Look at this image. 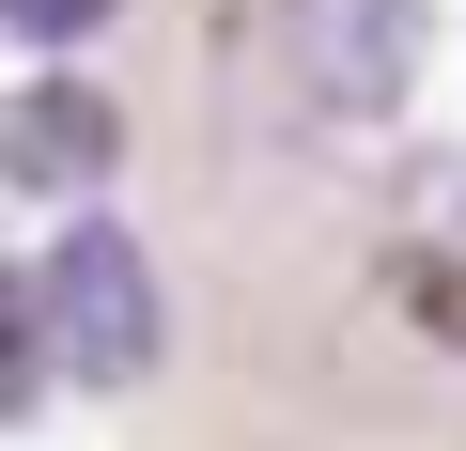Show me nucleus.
<instances>
[{
	"label": "nucleus",
	"instance_id": "1",
	"mask_svg": "<svg viewBox=\"0 0 466 451\" xmlns=\"http://www.w3.org/2000/svg\"><path fill=\"white\" fill-rule=\"evenodd\" d=\"M32 327H47V358H63L78 389H140V374H156L171 312H156V265H140V234H125V218H78V234L47 250Z\"/></svg>",
	"mask_w": 466,
	"mask_h": 451
},
{
	"label": "nucleus",
	"instance_id": "2",
	"mask_svg": "<svg viewBox=\"0 0 466 451\" xmlns=\"http://www.w3.org/2000/svg\"><path fill=\"white\" fill-rule=\"evenodd\" d=\"M265 47H280L311 125H389L420 94V0H280Z\"/></svg>",
	"mask_w": 466,
	"mask_h": 451
},
{
	"label": "nucleus",
	"instance_id": "3",
	"mask_svg": "<svg viewBox=\"0 0 466 451\" xmlns=\"http://www.w3.org/2000/svg\"><path fill=\"white\" fill-rule=\"evenodd\" d=\"M109 156H125V109H109L94 78H16V94H0V187L78 202Z\"/></svg>",
	"mask_w": 466,
	"mask_h": 451
},
{
	"label": "nucleus",
	"instance_id": "4",
	"mask_svg": "<svg viewBox=\"0 0 466 451\" xmlns=\"http://www.w3.org/2000/svg\"><path fill=\"white\" fill-rule=\"evenodd\" d=\"M47 389V327H32V281H0V420H32Z\"/></svg>",
	"mask_w": 466,
	"mask_h": 451
},
{
	"label": "nucleus",
	"instance_id": "5",
	"mask_svg": "<svg viewBox=\"0 0 466 451\" xmlns=\"http://www.w3.org/2000/svg\"><path fill=\"white\" fill-rule=\"evenodd\" d=\"M125 0H0V47H94Z\"/></svg>",
	"mask_w": 466,
	"mask_h": 451
},
{
	"label": "nucleus",
	"instance_id": "6",
	"mask_svg": "<svg viewBox=\"0 0 466 451\" xmlns=\"http://www.w3.org/2000/svg\"><path fill=\"white\" fill-rule=\"evenodd\" d=\"M404 218H420V234H451V250H466V156H435V171H404Z\"/></svg>",
	"mask_w": 466,
	"mask_h": 451
}]
</instances>
